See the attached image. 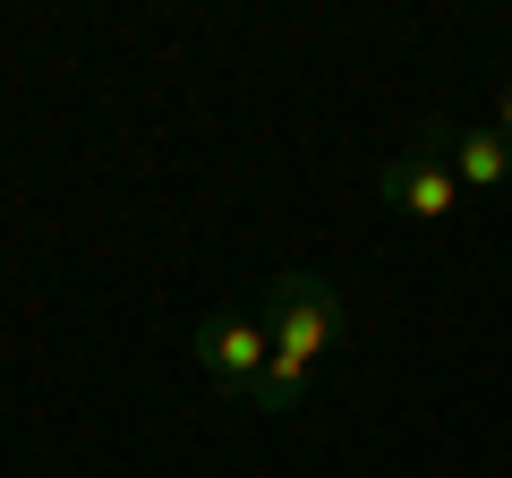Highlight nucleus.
Instances as JSON below:
<instances>
[{
  "mask_svg": "<svg viewBox=\"0 0 512 478\" xmlns=\"http://www.w3.org/2000/svg\"><path fill=\"white\" fill-rule=\"evenodd\" d=\"M256 316H265V333H274V359H291V368H316V359L342 342V325H350L342 291H333L325 274H308V265H291V274L265 282Z\"/></svg>",
  "mask_w": 512,
  "mask_h": 478,
  "instance_id": "f257e3e1",
  "label": "nucleus"
},
{
  "mask_svg": "<svg viewBox=\"0 0 512 478\" xmlns=\"http://www.w3.org/2000/svg\"><path fill=\"white\" fill-rule=\"evenodd\" d=\"M419 137L453 163V180L461 188H504L512 180V137H495V129H453V120H419Z\"/></svg>",
  "mask_w": 512,
  "mask_h": 478,
  "instance_id": "20e7f679",
  "label": "nucleus"
},
{
  "mask_svg": "<svg viewBox=\"0 0 512 478\" xmlns=\"http://www.w3.org/2000/svg\"><path fill=\"white\" fill-rule=\"evenodd\" d=\"M265 359H274V333H265V316H248V308H214L197 325V368L214 376L222 393H239L248 402V385L265 376Z\"/></svg>",
  "mask_w": 512,
  "mask_h": 478,
  "instance_id": "7ed1b4c3",
  "label": "nucleus"
},
{
  "mask_svg": "<svg viewBox=\"0 0 512 478\" xmlns=\"http://www.w3.org/2000/svg\"><path fill=\"white\" fill-rule=\"evenodd\" d=\"M308 376H316V368H291V359H265V376L248 385V410H265V419H291V410L308 402Z\"/></svg>",
  "mask_w": 512,
  "mask_h": 478,
  "instance_id": "39448f33",
  "label": "nucleus"
},
{
  "mask_svg": "<svg viewBox=\"0 0 512 478\" xmlns=\"http://www.w3.org/2000/svg\"><path fill=\"white\" fill-rule=\"evenodd\" d=\"M495 137H512V77H504V94H495Z\"/></svg>",
  "mask_w": 512,
  "mask_h": 478,
  "instance_id": "423d86ee",
  "label": "nucleus"
},
{
  "mask_svg": "<svg viewBox=\"0 0 512 478\" xmlns=\"http://www.w3.org/2000/svg\"><path fill=\"white\" fill-rule=\"evenodd\" d=\"M376 197L393 205V214H410V222H444L461 205V180H453V163H444L427 137H410V146H393L376 163Z\"/></svg>",
  "mask_w": 512,
  "mask_h": 478,
  "instance_id": "f03ea898",
  "label": "nucleus"
}]
</instances>
